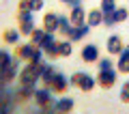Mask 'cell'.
Instances as JSON below:
<instances>
[{"label":"cell","instance_id":"6da1fadb","mask_svg":"<svg viewBox=\"0 0 129 114\" xmlns=\"http://www.w3.org/2000/svg\"><path fill=\"white\" fill-rule=\"evenodd\" d=\"M69 84H73V86H78L80 91H84V93H90L92 88H95L97 80L92 78V75H88V73H84V71H75L73 75L69 78Z\"/></svg>","mask_w":129,"mask_h":114},{"label":"cell","instance_id":"7a4b0ae2","mask_svg":"<svg viewBox=\"0 0 129 114\" xmlns=\"http://www.w3.org/2000/svg\"><path fill=\"white\" fill-rule=\"evenodd\" d=\"M54 91H52L47 84H43V88H35V97L32 99L37 101V105L39 108H43V110H52V103H54Z\"/></svg>","mask_w":129,"mask_h":114},{"label":"cell","instance_id":"3957f363","mask_svg":"<svg viewBox=\"0 0 129 114\" xmlns=\"http://www.w3.org/2000/svg\"><path fill=\"white\" fill-rule=\"evenodd\" d=\"M19 63H22V60H19L17 56L13 54V58H11V63L7 65V67L2 69V71H0V78L5 80L7 84H11V80H15V75H19Z\"/></svg>","mask_w":129,"mask_h":114},{"label":"cell","instance_id":"277c9868","mask_svg":"<svg viewBox=\"0 0 129 114\" xmlns=\"http://www.w3.org/2000/svg\"><path fill=\"white\" fill-rule=\"evenodd\" d=\"M116 78H118V69H106V71H99L97 84L101 88H112L116 84Z\"/></svg>","mask_w":129,"mask_h":114},{"label":"cell","instance_id":"5b68a950","mask_svg":"<svg viewBox=\"0 0 129 114\" xmlns=\"http://www.w3.org/2000/svg\"><path fill=\"white\" fill-rule=\"evenodd\" d=\"M47 86H50L54 93H64V91H67V86H69V78H64L60 71H56L54 78H52V82L47 84Z\"/></svg>","mask_w":129,"mask_h":114},{"label":"cell","instance_id":"8992f818","mask_svg":"<svg viewBox=\"0 0 129 114\" xmlns=\"http://www.w3.org/2000/svg\"><path fill=\"white\" fill-rule=\"evenodd\" d=\"M80 56H82L84 63H97V60H99V47H97L95 43H88V45L82 47Z\"/></svg>","mask_w":129,"mask_h":114},{"label":"cell","instance_id":"52a82bcc","mask_svg":"<svg viewBox=\"0 0 129 114\" xmlns=\"http://www.w3.org/2000/svg\"><path fill=\"white\" fill-rule=\"evenodd\" d=\"M35 50H37V45H35V43L17 45V50H15V56H17L22 63H30V58H32V54H35Z\"/></svg>","mask_w":129,"mask_h":114},{"label":"cell","instance_id":"ba28073f","mask_svg":"<svg viewBox=\"0 0 129 114\" xmlns=\"http://www.w3.org/2000/svg\"><path fill=\"white\" fill-rule=\"evenodd\" d=\"M58 19H60L58 13H45L43 15V28L47 32H58Z\"/></svg>","mask_w":129,"mask_h":114},{"label":"cell","instance_id":"9c48e42d","mask_svg":"<svg viewBox=\"0 0 129 114\" xmlns=\"http://www.w3.org/2000/svg\"><path fill=\"white\" fill-rule=\"evenodd\" d=\"M52 110H56V112H71L73 110V99L71 97H60V99H56L52 103Z\"/></svg>","mask_w":129,"mask_h":114},{"label":"cell","instance_id":"30bf717a","mask_svg":"<svg viewBox=\"0 0 129 114\" xmlns=\"http://www.w3.org/2000/svg\"><path fill=\"white\" fill-rule=\"evenodd\" d=\"M69 19H71V24H73V26L86 24V11L82 9V5H78V7H73V9H71V15H69Z\"/></svg>","mask_w":129,"mask_h":114},{"label":"cell","instance_id":"8fae6325","mask_svg":"<svg viewBox=\"0 0 129 114\" xmlns=\"http://www.w3.org/2000/svg\"><path fill=\"white\" fill-rule=\"evenodd\" d=\"M106 47H108V52H110L112 56H118L120 52H123V47H125V45H123V41H120V37L112 35L110 39H108V45H106Z\"/></svg>","mask_w":129,"mask_h":114},{"label":"cell","instance_id":"7c38bea8","mask_svg":"<svg viewBox=\"0 0 129 114\" xmlns=\"http://www.w3.org/2000/svg\"><path fill=\"white\" fill-rule=\"evenodd\" d=\"M86 24H88L90 28H95V26H99V24H103V11H101V9L88 11V13H86Z\"/></svg>","mask_w":129,"mask_h":114},{"label":"cell","instance_id":"4fadbf2b","mask_svg":"<svg viewBox=\"0 0 129 114\" xmlns=\"http://www.w3.org/2000/svg\"><path fill=\"white\" fill-rule=\"evenodd\" d=\"M35 88L37 86H19L17 91H15V101H28V99H32L35 97Z\"/></svg>","mask_w":129,"mask_h":114},{"label":"cell","instance_id":"5bb4252c","mask_svg":"<svg viewBox=\"0 0 129 114\" xmlns=\"http://www.w3.org/2000/svg\"><path fill=\"white\" fill-rule=\"evenodd\" d=\"M88 30H90V26L88 24H80V26H73L69 32V39L71 41H80V39H84V37L88 35Z\"/></svg>","mask_w":129,"mask_h":114},{"label":"cell","instance_id":"9a60e30c","mask_svg":"<svg viewBox=\"0 0 129 114\" xmlns=\"http://www.w3.org/2000/svg\"><path fill=\"white\" fill-rule=\"evenodd\" d=\"M116 69H118V73H129V47H123V52L118 54Z\"/></svg>","mask_w":129,"mask_h":114},{"label":"cell","instance_id":"2e32d148","mask_svg":"<svg viewBox=\"0 0 129 114\" xmlns=\"http://www.w3.org/2000/svg\"><path fill=\"white\" fill-rule=\"evenodd\" d=\"M19 35H22L19 30H15V28H9V30L2 32V39H5V43H9V45H15V43L19 41Z\"/></svg>","mask_w":129,"mask_h":114},{"label":"cell","instance_id":"e0dca14e","mask_svg":"<svg viewBox=\"0 0 129 114\" xmlns=\"http://www.w3.org/2000/svg\"><path fill=\"white\" fill-rule=\"evenodd\" d=\"M54 73H56V69L52 67L50 63H45V67H43L41 75H39V82H43V84H50V82H52V78H54Z\"/></svg>","mask_w":129,"mask_h":114},{"label":"cell","instance_id":"ac0fdd59","mask_svg":"<svg viewBox=\"0 0 129 114\" xmlns=\"http://www.w3.org/2000/svg\"><path fill=\"white\" fill-rule=\"evenodd\" d=\"M71 28H73L71 19H69V17H64V15H60V19H58V32H60V35H64V37H69Z\"/></svg>","mask_w":129,"mask_h":114},{"label":"cell","instance_id":"d6986e66","mask_svg":"<svg viewBox=\"0 0 129 114\" xmlns=\"http://www.w3.org/2000/svg\"><path fill=\"white\" fill-rule=\"evenodd\" d=\"M71 39H64V41H58V56H71L73 52V45H71Z\"/></svg>","mask_w":129,"mask_h":114},{"label":"cell","instance_id":"ffe728a7","mask_svg":"<svg viewBox=\"0 0 129 114\" xmlns=\"http://www.w3.org/2000/svg\"><path fill=\"white\" fill-rule=\"evenodd\" d=\"M45 28H35V30H32V35H30V43H35V45H41L43 43V37H45Z\"/></svg>","mask_w":129,"mask_h":114},{"label":"cell","instance_id":"44dd1931","mask_svg":"<svg viewBox=\"0 0 129 114\" xmlns=\"http://www.w3.org/2000/svg\"><path fill=\"white\" fill-rule=\"evenodd\" d=\"M43 54H45L50 60L58 58V41H56V43H52V45H47V47H43Z\"/></svg>","mask_w":129,"mask_h":114},{"label":"cell","instance_id":"7402d4cb","mask_svg":"<svg viewBox=\"0 0 129 114\" xmlns=\"http://www.w3.org/2000/svg\"><path fill=\"white\" fill-rule=\"evenodd\" d=\"M32 30H35V24H32V19H30V22H19V32H22L24 37H30Z\"/></svg>","mask_w":129,"mask_h":114},{"label":"cell","instance_id":"603a6c76","mask_svg":"<svg viewBox=\"0 0 129 114\" xmlns=\"http://www.w3.org/2000/svg\"><path fill=\"white\" fill-rule=\"evenodd\" d=\"M11 58H13V54H11L9 50H0V71L11 63Z\"/></svg>","mask_w":129,"mask_h":114},{"label":"cell","instance_id":"cb8c5ba5","mask_svg":"<svg viewBox=\"0 0 129 114\" xmlns=\"http://www.w3.org/2000/svg\"><path fill=\"white\" fill-rule=\"evenodd\" d=\"M129 15V9H125V7H116L114 9V19L116 22H125Z\"/></svg>","mask_w":129,"mask_h":114},{"label":"cell","instance_id":"d4e9b609","mask_svg":"<svg viewBox=\"0 0 129 114\" xmlns=\"http://www.w3.org/2000/svg\"><path fill=\"white\" fill-rule=\"evenodd\" d=\"M99 9L103 11V13H114L116 9V0H101V7Z\"/></svg>","mask_w":129,"mask_h":114},{"label":"cell","instance_id":"484cf974","mask_svg":"<svg viewBox=\"0 0 129 114\" xmlns=\"http://www.w3.org/2000/svg\"><path fill=\"white\" fill-rule=\"evenodd\" d=\"M97 65H99V71H106V69H114V67H112V60H110V58H99V60H97Z\"/></svg>","mask_w":129,"mask_h":114},{"label":"cell","instance_id":"4316f807","mask_svg":"<svg viewBox=\"0 0 129 114\" xmlns=\"http://www.w3.org/2000/svg\"><path fill=\"white\" fill-rule=\"evenodd\" d=\"M120 101L123 103H129V82H125L123 88H120Z\"/></svg>","mask_w":129,"mask_h":114},{"label":"cell","instance_id":"83f0119b","mask_svg":"<svg viewBox=\"0 0 129 114\" xmlns=\"http://www.w3.org/2000/svg\"><path fill=\"white\" fill-rule=\"evenodd\" d=\"M17 19H19V22H30V19H32V11H19Z\"/></svg>","mask_w":129,"mask_h":114},{"label":"cell","instance_id":"f1b7e54d","mask_svg":"<svg viewBox=\"0 0 129 114\" xmlns=\"http://www.w3.org/2000/svg\"><path fill=\"white\" fill-rule=\"evenodd\" d=\"M30 5V11H41L43 9V0H28Z\"/></svg>","mask_w":129,"mask_h":114},{"label":"cell","instance_id":"f546056e","mask_svg":"<svg viewBox=\"0 0 129 114\" xmlns=\"http://www.w3.org/2000/svg\"><path fill=\"white\" fill-rule=\"evenodd\" d=\"M114 22H116V19H114V13H103V24H106V26H112Z\"/></svg>","mask_w":129,"mask_h":114},{"label":"cell","instance_id":"4dcf8cb0","mask_svg":"<svg viewBox=\"0 0 129 114\" xmlns=\"http://www.w3.org/2000/svg\"><path fill=\"white\" fill-rule=\"evenodd\" d=\"M19 11H30V5H28V0H19Z\"/></svg>","mask_w":129,"mask_h":114},{"label":"cell","instance_id":"1f68e13d","mask_svg":"<svg viewBox=\"0 0 129 114\" xmlns=\"http://www.w3.org/2000/svg\"><path fill=\"white\" fill-rule=\"evenodd\" d=\"M58 2H64V5H71V7H78V5H82L80 0H58Z\"/></svg>","mask_w":129,"mask_h":114}]
</instances>
